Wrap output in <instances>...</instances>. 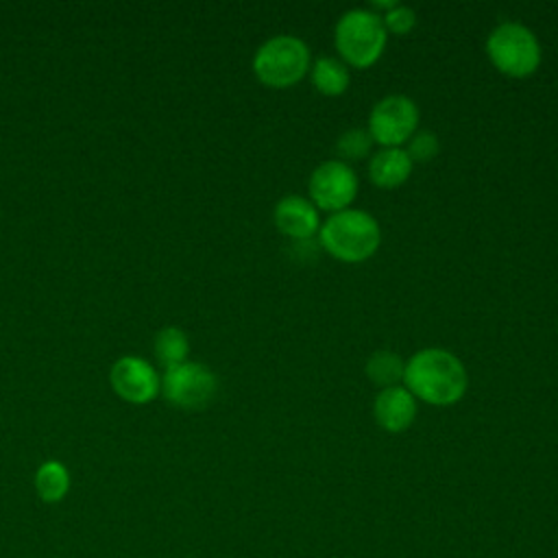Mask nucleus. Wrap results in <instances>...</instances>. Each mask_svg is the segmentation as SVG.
Here are the masks:
<instances>
[{
    "mask_svg": "<svg viewBox=\"0 0 558 558\" xmlns=\"http://www.w3.org/2000/svg\"><path fill=\"white\" fill-rule=\"evenodd\" d=\"M403 386L416 401L447 408L464 397L469 388V375L458 355L447 349L429 347L410 355L405 362Z\"/></svg>",
    "mask_w": 558,
    "mask_h": 558,
    "instance_id": "f257e3e1",
    "label": "nucleus"
},
{
    "mask_svg": "<svg viewBox=\"0 0 558 558\" xmlns=\"http://www.w3.org/2000/svg\"><path fill=\"white\" fill-rule=\"evenodd\" d=\"M381 244V227L377 218L364 209H342L329 214L318 229V246L333 259L360 264L377 253Z\"/></svg>",
    "mask_w": 558,
    "mask_h": 558,
    "instance_id": "f03ea898",
    "label": "nucleus"
},
{
    "mask_svg": "<svg viewBox=\"0 0 558 558\" xmlns=\"http://www.w3.org/2000/svg\"><path fill=\"white\" fill-rule=\"evenodd\" d=\"M388 33L381 15L371 9H349L333 26V46L338 59L353 68H371L386 48Z\"/></svg>",
    "mask_w": 558,
    "mask_h": 558,
    "instance_id": "7ed1b4c3",
    "label": "nucleus"
},
{
    "mask_svg": "<svg viewBox=\"0 0 558 558\" xmlns=\"http://www.w3.org/2000/svg\"><path fill=\"white\" fill-rule=\"evenodd\" d=\"M312 68L310 46L296 35H272L253 54L255 76L275 89L296 85Z\"/></svg>",
    "mask_w": 558,
    "mask_h": 558,
    "instance_id": "20e7f679",
    "label": "nucleus"
},
{
    "mask_svg": "<svg viewBox=\"0 0 558 558\" xmlns=\"http://www.w3.org/2000/svg\"><path fill=\"white\" fill-rule=\"evenodd\" d=\"M486 54L497 72L510 78L532 76L543 59L541 41L521 22H501L486 37Z\"/></svg>",
    "mask_w": 558,
    "mask_h": 558,
    "instance_id": "39448f33",
    "label": "nucleus"
},
{
    "mask_svg": "<svg viewBox=\"0 0 558 558\" xmlns=\"http://www.w3.org/2000/svg\"><path fill=\"white\" fill-rule=\"evenodd\" d=\"M418 107L405 94H390L377 100L368 113V133L381 148H403L418 131Z\"/></svg>",
    "mask_w": 558,
    "mask_h": 558,
    "instance_id": "423d86ee",
    "label": "nucleus"
},
{
    "mask_svg": "<svg viewBox=\"0 0 558 558\" xmlns=\"http://www.w3.org/2000/svg\"><path fill=\"white\" fill-rule=\"evenodd\" d=\"M360 179L351 163L336 159H327L318 163L307 181L310 201L318 211L336 214L349 209L357 196Z\"/></svg>",
    "mask_w": 558,
    "mask_h": 558,
    "instance_id": "0eeeda50",
    "label": "nucleus"
},
{
    "mask_svg": "<svg viewBox=\"0 0 558 558\" xmlns=\"http://www.w3.org/2000/svg\"><path fill=\"white\" fill-rule=\"evenodd\" d=\"M161 390L174 405L203 408L214 399L218 390V379L209 366L185 360L166 366V373L161 377Z\"/></svg>",
    "mask_w": 558,
    "mask_h": 558,
    "instance_id": "6e6552de",
    "label": "nucleus"
},
{
    "mask_svg": "<svg viewBox=\"0 0 558 558\" xmlns=\"http://www.w3.org/2000/svg\"><path fill=\"white\" fill-rule=\"evenodd\" d=\"M111 384L120 397L133 403H144L161 388V377L155 366L137 355H122L111 366Z\"/></svg>",
    "mask_w": 558,
    "mask_h": 558,
    "instance_id": "1a4fd4ad",
    "label": "nucleus"
},
{
    "mask_svg": "<svg viewBox=\"0 0 558 558\" xmlns=\"http://www.w3.org/2000/svg\"><path fill=\"white\" fill-rule=\"evenodd\" d=\"M272 220L279 233H283L292 242L312 240L314 235H318V229L323 225L316 205L301 194H288L279 198L272 209Z\"/></svg>",
    "mask_w": 558,
    "mask_h": 558,
    "instance_id": "9d476101",
    "label": "nucleus"
},
{
    "mask_svg": "<svg viewBox=\"0 0 558 558\" xmlns=\"http://www.w3.org/2000/svg\"><path fill=\"white\" fill-rule=\"evenodd\" d=\"M416 412H418V401L412 397V392L403 384L379 390L373 401L375 423L390 434L405 432L414 423Z\"/></svg>",
    "mask_w": 558,
    "mask_h": 558,
    "instance_id": "9b49d317",
    "label": "nucleus"
},
{
    "mask_svg": "<svg viewBox=\"0 0 558 558\" xmlns=\"http://www.w3.org/2000/svg\"><path fill=\"white\" fill-rule=\"evenodd\" d=\"M412 166L405 148H379L368 157V179L381 190H392L410 179Z\"/></svg>",
    "mask_w": 558,
    "mask_h": 558,
    "instance_id": "f8f14e48",
    "label": "nucleus"
},
{
    "mask_svg": "<svg viewBox=\"0 0 558 558\" xmlns=\"http://www.w3.org/2000/svg\"><path fill=\"white\" fill-rule=\"evenodd\" d=\"M310 78L323 96H340L349 89V65L338 57H318L310 68Z\"/></svg>",
    "mask_w": 558,
    "mask_h": 558,
    "instance_id": "ddd939ff",
    "label": "nucleus"
},
{
    "mask_svg": "<svg viewBox=\"0 0 558 558\" xmlns=\"http://www.w3.org/2000/svg\"><path fill=\"white\" fill-rule=\"evenodd\" d=\"M364 371H366L368 381L373 386H377L379 390H384V388H392V386H401L403 384L405 362L395 351L379 349V351L368 355Z\"/></svg>",
    "mask_w": 558,
    "mask_h": 558,
    "instance_id": "4468645a",
    "label": "nucleus"
},
{
    "mask_svg": "<svg viewBox=\"0 0 558 558\" xmlns=\"http://www.w3.org/2000/svg\"><path fill=\"white\" fill-rule=\"evenodd\" d=\"M35 488L44 501H61L70 488L68 469L59 460H46L35 473Z\"/></svg>",
    "mask_w": 558,
    "mask_h": 558,
    "instance_id": "2eb2a0df",
    "label": "nucleus"
},
{
    "mask_svg": "<svg viewBox=\"0 0 558 558\" xmlns=\"http://www.w3.org/2000/svg\"><path fill=\"white\" fill-rule=\"evenodd\" d=\"M187 349H190V342L181 327L168 325V327H161L155 336V353L166 366L185 362Z\"/></svg>",
    "mask_w": 558,
    "mask_h": 558,
    "instance_id": "dca6fc26",
    "label": "nucleus"
},
{
    "mask_svg": "<svg viewBox=\"0 0 558 558\" xmlns=\"http://www.w3.org/2000/svg\"><path fill=\"white\" fill-rule=\"evenodd\" d=\"M373 146H375V142H373L368 129H362V126H351V129L342 131L336 140L338 159L347 161V163L371 157Z\"/></svg>",
    "mask_w": 558,
    "mask_h": 558,
    "instance_id": "f3484780",
    "label": "nucleus"
},
{
    "mask_svg": "<svg viewBox=\"0 0 558 558\" xmlns=\"http://www.w3.org/2000/svg\"><path fill=\"white\" fill-rule=\"evenodd\" d=\"M405 153L412 163H427L440 153V140L434 131L421 129L405 142Z\"/></svg>",
    "mask_w": 558,
    "mask_h": 558,
    "instance_id": "a211bd4d",
    "label": "nucleus"
},
{
    "mask_svg": "<svg viewBox=\"0 0 558 558\" xmlns=\"http://www.w3.org/2000/svg\"><path fill=\"white\" fill-rule=\"evenodd\" d=\"M381 22H384V28L386 33H392V35H408L414 26H416V11L412 7H405V4H397L392 7L388 13L381 15Z\"/></svg>",
    "mask_w": 558,
    "mask_h": 558,
    "instance_id": "6ab92c4d",
    "label": "nucleus"
}]
</instances>
